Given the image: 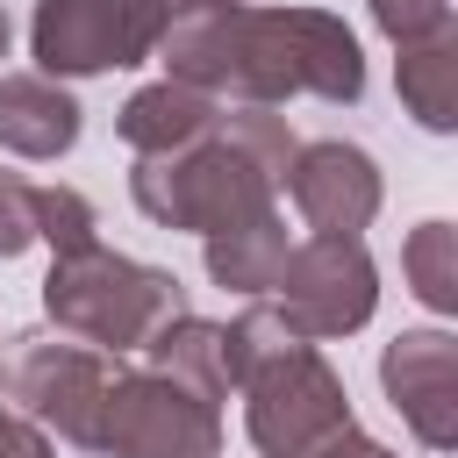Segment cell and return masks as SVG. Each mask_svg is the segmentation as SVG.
<instances>
[{
	"mask_svg": "<svg viewBox=\"0 0 458 458\" xmlns=\"http://www.w3.org/2000/svg\"><path fill=\"white\" fill-rule=\"evenodd\" d=\"M157 64L172 86H193L208 100L279 107L293 93L351 107L365 93V50L329 7H200L172 14L157 36Z\"/></svg>",
	"mask_w": 458,
	"mask_h": 458,
	"instance_id": "6da1fadb",
	"label": "cell"
},
{
	"mask_svg": "<svg viewBox=\"0 0 458 458\" xmlns=\"http://www.w3.org/2000/svg\"><path fill=\"white\" fill-rule=\"evenodd\" d=\"M301 136L286 129L279 107H215L208 136L186 143V150H165V157H136L129 172V200L157 222V229H193V236H215L229 222H250L272 208V193L286 186V165H293Z\"/></svg>",
	"mask_w": 458,
	"mask_h": 458,
	"instance_id": "7a4b0ae2",
	"label": "cell"
},
{
	"mask_svg": "<svg viewBox=\"0 0 458 458\" xmlns=\"http://www.w3.org/2000/svg\"><path fill=\"white\" fill-rule=\"evenodd\" d=\"M43 315L57 322V336L122 358V351H143L172 315H186V286L165 265H143V258L93 243L79 258H50Z\"/></svg>",
	"mask_w": 458,
	"mask_h": 458,
	"instance_id": "3957f363",
	"label": "cell"
},
{
	"mask_svg": "<svg viewBox=\"0 0 458 458\" xmlns=\"http://www.w3.org/2000/svg\"><path fill=\"white\" fill-rule=\"evenodd\" d=\"M114 379H122V365L72 336H14V351L0 365L7 408L29 415L36 429H57L79 451H100V408H107Z\"/></svg>",
	"mask_w": 458,
	"mask_h": 458,
	"instance_id": "277c9868",
	"label": "cell"
},
{
	"mask_svg": "<svg viewBox=\"0 0 458 458\" xmlns=\"http://www.w3.org/2000/svg\"><path fill=\"white\" fill-rule=\"evenodd\" d=\"M165 29H172V0H36L29 50L43 79H93L157 57Z\"/></svg>",
	"mask_w": 458,
	"mask_h": 458,
	"instance_id": "5b68a950",
	"label": "cell"
},
{
	"mask_svg": "<svg viewBox=\"0 0 458 458\" xmlns=\"http://www.w3.org/2000/svg\"><path fill=\"white\" fill-rule=\"evenodd\" d=\"M236 394H243V429L265 458H308L315 444L351 429V394H344V379L329 372V358L315 344L272 358Z\"/></svg>",
	"mask_w": 458,
	"mask_h": 458,
	"instance_id": "8992f818",
	"label": "cell"
},
{
	"mask_svg": "<svg viewBox=\"0 0 458 458\" xmlns=\"http://www.w3.org/2000/svg\"><path fill=\"white\" fill-rule=\"evenodd\" d=\"M100 458H222V408L157 372H122L100 408Z\"/></svg>",
	"mask_w": 458,
	"mask_h": 458,
	"instance_id": "52a82bcc",
	"label": "cell"
},
{
	"mask_svg": "<svg viewBox=\"0 0 458 458\" xmlns=\"http://www.w3.org/2000/svg\"><path fill=\"white\" fill-rule=\"evenodd\" d=\"M279 308L286 322L308 336V344H329V336H351L372 322L379 308V265L358 236H308L286 250V272H279Z\"/></svg>",
	"mask_w": 458,
	"mask_h": 458,
	"instance_id": "ba28073f",
	"label": "cell"
},
{
	"mask_svg": "<svg viewBox=\"0 0 458 458\" xmlns=\"http://www.w3.org/2000/svg\"><path fill=\"white\" fill-rule=\"evenodd\" d=\"M286 193H293V208L315 236H358V229H372V215L386 200V179H379L372 150H358L344 136H322V143L293 150Z\"/></svg>",
	"mask_w": 458,
	"mask_h": 458,
	"instance_id": "9c48e42d",
	"label": "cell"
},
{
	"mask_svg": "<svg viewBox=\"0 0 458 458\" xmlns=\"http://www.w3.org/2000/svg\"><path fill=\"white\" fill-rule=\"evenodd\" d=\"M379 386L394 415L415 429V444L451 451L458 444V344L451 329H401L379 358Z\"/></svg>",
	"mask_w": 458,
	"mask_h": 458,
	"instance_id": "30bf717a",
	"label": "cell"
},
{
	"mask_svg": "<svg viewBox=\"0 0 458 458\" xmlns=\"http://www.w3.org/2000/svg\"><path fill=\"white\" fill-rule=\"evenodd\" d=\"M79 143V100L64 79H43V72H7L0 79V150L14 157H64Z\"/></svg>",
	"mask_w": 458,
	"mask_h": 458,
	"instance_id": "8fae6325",
	"label": "cell"
},
{
	"mask_svg": "<svg viewBox=\"0 0 458 458\" xmlns=\"http://www.w3.org/2000/svg\"><path fill=\"white\" fill-rule=\"evenodd\" d=\"M143 372H157V379H172V386H186L200 401H229V386H236V372H229V329L186 308V315H172L143 344Z\"/></svg>",
	"mask_w": 458,
	"mask_h": 458,
	"instance_id": "7c38bea8",
	"label": "cell"
},
{
	"mask_svg": "<svg viewBox=\"0 0 458 458\" xmlns=\"http://www.w3.org/2000/svg\"><path fill=\"white\" fill-rule=\"evenodd\" d=\"M215 107H222V100H208V93H193V86L157 79V86H136V93L122 100L114 136H122L136 157H165V150L200 143V136H208V122H215Z\"/></svg>",
	"mask_w": 458,
	"mask_h": 458,
	"instance_id": "4fadbf2b",
	"label": "cell"
},
{
	"mask_svg": "<svg viewBox=\"0 0 458 458\" xmlns=\"http://www.w3.org/2000/svg\"><path fill=\"white\" fill-rule=\"evenodd\" d=\"M286 250H293V236H286V222H279L272 208H265V215H250V222H229V229L200 236L208 279H215V286H229V293H250V301H265V293L279 286Z\"/></svg>",
	"mask_w": 458,
	"mask_h": 458,
	"instance_id": "5bb4252c",
	"label": "cell"
},
{
	"mask_svg": "<svg viewBox=\"0 0 458 458\" xmlns=\"http://www.w3.org/2000/svg\"><path fill=\"white\" fill-rule=\"evenodd\" d=\"M394 86H401V107L422 129H437V136L458 129V29H444L429 43H401Z\"/></svg>",
	"mask_w": 458,
	"mask_h": 458,
	"instance_id": "9a60e30c",
	"label": "cell"
},
{
	"mask_svg": "<svg viewBox=\"0 0 458 458\" xmlns=\"http://www.w3.org/2000/svg\"><path fill=\"white\" fill-rule=\"evenodd\" d=\"M401 272H408V286H415L422 308L451 315V308H458V229H451V222H422V229L401 243Z\"/></svg>",
	"mask_w": 458,
	"mask_h": 458,
	"instance_id": "2e32d148",
	"label": "cell"
},
{
	"mask_svg": "<svg viewBox=\"0 0 458 458\" xmlns=\"http://www.w3.org/2000/svg\"><path fill=\"white\" fill-rule=\"evenodd\" d=\"M229 329V372H236V386L250 379V372H265L272 358H286V351H301L308 336L286 322V308L279 301H250L236 322H222Z\"/></svg>",
	"mask_w": 458,
	"mask_h": 458,
	"instance_id": "e0dca14e",
	"label": "cell"
},
{
	"mask_svg": "<svg viewBox=\"0 0 458 458\" xmlns=\"http://www.w3.org/2000/svg\"><path fill=\"white\" fill-rule=\"evenodd\" d=\"M36 243H50L57 258H79L100 243V222H93V200L72 193V186H36Z\"/></svg>",
	"mask_w": 458,
	"mask_h": 458,
	"instance_id": "ac0fdd59",
	"label": "cell"
},
{
	"mask_svg": "<svg viewBox=\"0 0 458 458\" xmlns=\"http://www.w3.org/2000/svg\"><path fill=\"white\" fill-rule=\"evenodd\" d=\"M372 7V29L401 50V43H429L451 29V0H365Z\"/></svg>",
	"mask_w": 458,
	"mask_h": 458,
	"instance_id": "d6986e66",
	"label": "cell"
},
{
	"mask_svg": "<svg viewBox=\"0 0 458 458\" xmlns=\"http://www.w3.org/2000/svg\"><path fill=\"white\" fill-rule=\"evenodd\" d=\"M36 243V186L0 165V258H21Z\"/></svg>",
	"mask_w": 458,
	"mask_h": 458,
	"instance_id": "ffe728a7",
	"label": "cell"
},
{
	"mask_svg": "<svg viewBox=\"0 0 458 458\" xmlns=\"http://www.w3.org/2000/svg\"><path fill=\"white\" fill-rule=\"evenodd\" d=\"M0 458H50V437L29 415H14L7 401H0Z\"/></svg>",
	"mask_w": 458,
	"mask_h": 458,
	"instance_id": "44dd1931",
	"label": "cell"
},
{
	"mask_svg": "<svg viewBox=\"0 0 458 458\" xmlns=\"http://www.w3.org/2000/svg\"><path fill=\"white\" fill-rule=\"evenodd\" d=\"M308 458H401V451H386V444H379V437H365V429H358V422H351V429H336V437H329V444H315V451H308Z\"/></svg>",
	"mask_w": 458,
	"mask_h": 458,
	"instance_id": "7402d4cb",
	"label": "cell"
},
{
	"mask_svg": "<svg viewBox=\"0 0 458 458\" xmlns=\"http://www.w3.org/2000/svg\"><path fill=\"white\" fill-rule=\"evenodd\" d=\"M200 7H243V0H172V14H200Z\"/></svg>",
	"mask_w": 458,
	"mask_h": 458,
	"instance_id": "603a6c76",
	"label": "cell"
},
{
	"mask_svg": "<svg viewBox=\"0 0 458 458\" xmlns=\"http://www.w3.org/2000/svg\"><path fill=\"white\" fill-rule=\"evenodd\" d=\"M0 57H7V14H0Z\"/></svg>",
	"mask_w": 458,
	"mask_h": 458,
	"instance_id": "cb8c5ba5",
	"label": "cell"
}]
</instances>
